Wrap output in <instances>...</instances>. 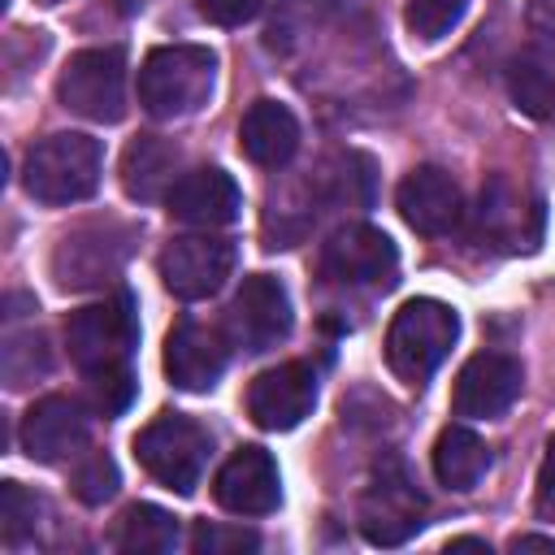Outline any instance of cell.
<instances>
[{
    "instance_id": "6da1fadb",
    "label": "cell",
    "mask_w": 555,
    "mask_h": 555,
    "mask_svg": "<svg viewBox=\"0 0 555 555\" xmlns=\"http://www.w3.org/2000/svg\"><path fill=\"white\" fill-rule=\"evenodd\" d=\"M217 87V56L199 43H169L147 52L139 69V104L156 121L191 117L208 104Z\"/></svg>"
},
{
    "instance_id": "4fadbf2b",
    "label": "cell",
    "mask_w": 555,
    "mask_h": 555,
    "mask_svg": "<svg viewBox=\"0 0 555 555\" xmlns=\"http://www.w3.org/2000/svg\"><path fill=\"white\" fill-rule=\"evenodd\" d=\"M520 360L503 356V351H481L473 356L460 377H455V395H451V408L460 416H473V421H490V416H503L516 395H520Z\"/></svg>"
},
{
    "instance_id": "5bb4252c",
    "label": "cell",
    "mask_w": 555,
    "mask_h": 555,
    "mask_svg": "<svg viewBox=\"0 0 555 555\" xmlns=\"http://www.w3.org/2000/svg\"><path fill=\"white\" fill-rule=\"evenodd\" d=\"M243 208V191L238 182L208 165V169H191L173 182L169 191V217L182 221V225H195V230H217V225H230Z\"/></svg>"
},
{
    "instance_id": "52a82bcc",
    "label": "cell",
    "mask_w": 555,
    "mask_h": 555,
    "mask_svg": "<svg viewBox=\"0 0 555 555\" xmlns=\"http://www.w3.org/2000/svg\"><path fill=\"white\" fill-rule=\"evenodd\" d=\"M234 273V243L217 238V234H178L165 251H160V278L169 286V295L178 299H208L225 286V278Z\"/></svg>"
},
{
    "instance_id": "5b68a950",
    "label": "cell",
    "mask_w": 555,
    "mask_h": 555,
    "mask_svg": "<svg viewBox=\"0 0 555 555\" xmlns=\"http://www.w3.org/2000/svg\"><path fill=\"white\" fill-rule=\"evenodd\" d=\"M134 343H139V317H134V299L130 295L78 308L65 321V347H69V360L82 373H100V369L126 364Z\"/></svg>"
},
{
    "instance_id": "30bf717a",
    "label": "cell",
    "mask_w": 555,
    "mask_h": 555,
    "mask_svg": "<svg viewBox=\"0 0 555 555\" xmlns=\"http://www.w3.org/2000/svg\"><path fill=\"white\" fill-rule=\"evenodd\" d=\"M356 525H360V533L373 546H399V542H408L425 525V499H421V490L399 468H386L364 490Z\"/></svg>"
},
{
    "instance_id": "e0dca14e",
    "label": "cell",
    "mask_w": 555,
    "mask_h": 555,
    "mask_svg": "<svg viewBox=\"0 0 555 555\" xmlns=\"http://www.w3.org/2000/svg\"><path fill=\"white\" fill-rule=\"evenodd\" d=\"M225 338L199 321H178L165 338V373L178 390H212L225 373Z\"/></svg>"
},
{
    "instance_id": "7c38bea8",
    "label": "cell",
    "mask_w": 555,
    "mask_h": 555,
    "mask_svg": "<svg viewBox=\"0 0 555 555\" xmlns=\"http://www.w3.org/2000/svg\"><path fill=\"white\" fill-rule=\"evenodd\" d=\"M212 499L234 516H269L282 503V477L264 447H238L212 477Z\"/></svg>"
},
{
    "instance_id": "ffe728a7",
    "label": "cell",
    "mask_w": 555,
    "mask_h": 555,
    "mask_svg": "<svg viewBox=\"0 0 555 555\" xmlns=\"http://www.w3.org/2000/svg\"><path fill=\"white\" fill-rule=\"evenodd\" d=\"M173 173H178V147L169 139L139 134L121 152V186L130 199H160L165 191H173L178 182Z\"/></svg>"
},
{
    "instance_id": "d4e9b609",
    "label": "cell",
    "mask_w": 555,
    "mask_h": 555,
    "mask_svg": "<svg viewBox=\"0 0 555 555\" xmlns=\"http://www.w3.org/2000/svg\"><path fill=\"white\" fill-rule=\"evenodd\" d=\"M39 512H43V503H39L22 481H4V486H0V533H4L9 546H17L22 538L35 533Z\"/></svg>"
},
{
    "instance_id": "9c48e42d",
    "label": "cell",
    "mask_w": 555,
    "mask_h": 555,
    "mask_svg": "<svg viewBox=\"0 0 555 555\" xmlns=\"http://www.w3.org/2000/svg\"><path fill=\"white\" fill-rule=\"evenodd\" d=\"M230 334L243 351H269L291 334V295L278 278L251 273L230 299Z\"/></svg>"
},
{
    "instance_id": "484cf974",
    "label": "cell",
    "mask_w": 555,
    "mask_h": 555,
    "mask_svg": "<svg viewBox=\"0 0 555 555\" xmlns=\"http://www.w3.org/2000/svg\"><path fill=\"white\" fill-rule=\"evenodd\" d=\"M464 9H468V0H408L403 22L416 39L434 43V39L451 35V26L464 17Z\"/></svg>"
},
{
    "instance_id": "836d02e7",
    "label": "cell",
    "mask_w": 555,
    "mask_h": 555,
    "mask_svg": "<svg viewBox=\"0 0 555 555\" xmlns=\"http://www.w3.org/2000/svg\"><path fill=\"white\" fill-rule=\"evenodd\" d=\"M147 0H121V13H139Z\"/></svg>"
},
{
    "instance_id": "3957f363",
    "label": "cell",
    "mask_w": 555,
    "mask_h": 555,
    "mask_svg": "<svg viewBox=\"0 0 555 555\" xmlns=\"http://www.w3.org/2000/svg\"><path fill=\"white\" fill-rule=\"evenodd\" d=\"M460 338V317L442 299H408L386 330V360L403 382H425Z\"/></svg>"
},
{
    "instance_id": "277c9868",
    "label": "cell",
    "mask_w": 555,
    "mask_h": 555,
    "mask_svg": "<svg viewBox=\"0 0 555 555\" xmlns=\"http://www.w3.org/2000/svg\"><path fill=\"white\" fill-rule=\"evenodd\" d=\"M208 451H212L208 429L195 425L191 416H178V412L156 416V421L143 425L139 438H134L139 464H143L160 486H169L173 494H191V490L199 486L204 464H208Z\"/></svg>"
},
{
    "instance_id": "1f68e13d",
    "label": "cell",
    "mask_w": 555,
    "mask_h": 555,
    "mask_svg": "<svg viewBox=\"0 0 555 555\" xmlns=\"http://www.w3.org/2000/svg\"><path fill=\"white\" fill-rule=\"evenodd\" d=\"M529 39L555 43V0H529Z\"/></svg>"
},
{
    "instance_id": "e575fe53",
    "label": "cell",
    "mask_w": 555,
    "mask_h": 555,
    "mask_svg": "<svg viewBox=\"0 0 555 555\" xmlns=\"http://www.w3.org/2000/svg\"><path fill=\"white\" fill-rule=\"evenodd\" d=\"M43 4H61V0H43Z\"/></svg>"
},
{
    "instance_id": "9a60e30c",
    "label": "cell",
    "mask_w": 555,
    "mask_h": 555,
    "mask_svg": "<svg viewBox=\"0 0 555 555\" xmlns=\"http://www.w3.org/2000/svg\"><path fill=\"white\" fill-rule=\"evenodd\" d=\"M87 447V412L65 399V395H48L39 399L26 421H22V451L35 464H61L69 455H78Z\"/></svg>"
},
{
    "instance_id": "7a4b0ae2",
    "label": "cell",
    "mask_w": 555,
    "mask_h": 555,
    "mask_svg": "<svg viewBox=\"0 0 555 555\" xmlns=\"http://www.w3.org/2000/svg\"><path fill=\"white\" fill-rule=\"evenodd\" d=\"M100 169H104L100 139L65 130V134H48L26 152L22 182H26V195L39 204H78L95 195Z\"/></svg>"
},
{
    "instance_id": "2e32d148",
    "label": "cell",
    "mask_w": 555,
    "mask_h": 555,
    "mask_svg": "<svg viewBox=\"0 0 555 555\" xmlns=\"http://www.w3.org/2000/svg\"><path fill=\"white\" fill-rule=\"evenodd\" d=\"M399 217L416 230V234H447L460 212H464V199H460V186L447 169L438 165H421L412 169L403 182H399Z\"/></svg>"
},
{
    "instance_id": "ba28073f",
    "label": "cell",
    "mask_w": 555,
    "mask_h": 555,
    "mask_svg": "<svg viewBox=\"0 0 555 555\" xmlns=\"http://www.w3.org/2000/svg\"><path fill=\"white\" fill-rule=\"evenodd\" d=\"M395 269L399 251L373 225H343L321 247V273L338 286H390Z\"/></svg>"
},
{
    "instance_id": "8992f818",
    "label": "cell",
    "mask_w": 555,
    "mask_h": 555,
    "mask_svg": "<svg viewBox=\"0 0 555 555\" xmlns=\"http://www.w3.org/2000/svg\"><path fill=\"white\" fill-rule=\"evenodd\" d=\"M56 95L69 113L87 121H121L126 117V52L121 48H82L61 69Z\"/></svg>"
},
{
    "instance_id": "603a6c76",
    "label": "cell",
    "mask_w": 555,
    "mask_h": 555,
    "mask_svg": "<svg viewBox=\"0 0 555 555\" xmlns=\"http://www.w3.org/2000/svg\"><path fill=\"white\" fill-rule=\"evenodd\" d=\"M490 468V447L468 425H447L434 442V477L447 490H473Z\"/></svg>"
},
{
    "instance_id": "d6986e66",
    "label": "cell",
    "mask_w": 555,
    "mask_h": 555,
    "mask_svg": "<svg viewBox=\"0 0 555 555\" xmlns=\"http://www.w3.org/2000/svg\"><path fill=\"white\" fill-rule=\"evenodd\" d=\"M121 256H126V243L121 238H113L104 230H78L69 238H61L52 269H56V282L61 286L78 291V286L104 282V273H113L121 264Z\"/></svg>"
},
{
    "instance_id": "83f0119b",
    "label": "cell",
    "mask_w": 555,
    "mask_h": 555,
    "mask_svg": "<svg viewBox=\"0 0 555 555\" xmlns=\"http://www.w3.org/2000/svg\"><path fill=\"white\" fill-rule=\"evenodd\" d=\"M87 390H91L95 412L117 416V412H126L130 399H134V377H130L126 364H117V369H100V373H87Z\"/></svg>"
},
{
    "instance_id": "ac0fdd59",
    "label": "cell",
    "mask_w": 555,
    "mask_h": 555,
    "mask_svg": "<svg viewBox=\"0 0 555 555\" xmlns=\"http://www.w3.org/2000/svg\"><path fill=\"white\" fill-rule=\"evenodd\" d=\"M238 147L251 165L260 169H282L295 152H299V121L286 104L278 100H256L247 113H243V126H238Z\"/></svg>"
},
{
    "instance_id": "f546056e",
    "label": "cell",
    "mask_w": 555,
    "mask_h": 555,
    "mask_svg": "<svg viewBox=\"0 0 555 555\" xmlns=\"http://www.w3.org/2000/svg\"><path fill=\"white\" fill-rule=\"evenodd\" d=\"M195 4L212 26H243L264 9V0H195Z\"/></svg>"
},
{
    "instance_id": "8fae6325",
    "label": "cell",
    "mask_w": 555,
    "mask_h": 555,
    "mask_svg": "<svg viewBox=\"0 0 555 555\" xmlns=\"http://www.w3.org/2000/svg\"><path fill=\"white\" fill-rule=\"evenodd\" d=\"M312 403H317V373L299 360L264 369L247 390V416L269 434L295 429L312 412Z\"/></svg>"
},
{
    "instance_id": "4dcf8cb0",
    "label": "cell",
    "mask_w": 555,
    "mask_h": 555,
    "mask_svg": "<svg viewBox=\"0 0 555 555\" xmlns=\"http://www.w3.org/2000/svg\"><path fill=\"white\" fill-rule=\"evenodd\" d=\"M533 503H538V516L555 520V434H551L546 455H542V468H538V494H533Z\"/></svg>"
},
{
    "instance_id": "cb8c5ba5",
    "label": "cell",
    "mask_w": 555,
    "mask_h": 555,
    "mask_svg": "<svg viewBox=\"0 0 555 555\" xmlns=\"http://www.w3.org/2000/svg\"><path fill=\"white\" fill-rule=\"evenodd\" d=\"M113 546L126 555H165L178 546V520L156 503H134L121 512L113 529Z\"/></svg>"
},
{
    "instance_id": "7402d4cb",
    "label": "cell",
    "mask_w": 555,
    "mask_h": 555,
    "mask_svg": "<svg viewBox=\"0 0 555 555\" xmlns=\"http://www.w3.org/2000/svg\"><path fill=\"white\" fill-rule=\"evenodd\" d=\"M525 221H529V225H538V221H542L538 199H529V204H525V195H520V191H512L503 178H494V182L481 191L477 225H481L490 238L507 243V247H533L538 230H525Z\"/></svg>"
},
{
    "instance_id": "d6a6232c",
    "label": "cell",
    "mask_w": 555,
    "mask_h": 555,
    "mask_svg": "<svg viewBox=\"0 0 555 555\" xmlns=\"http://www.w3.org/2000/svg\"><path fill=\"white\" fill-rule=\"evenodd\" d=\"M512 551H555V538H542V533H525V538H512Z\"/></svg>"
},
{
    "instance_id": "4316f807",
    "label": "cell",
    "mask_w": 555,
    "mask_h": 555,
    "mask_svg": "<svg viewBox=\"0 0 555 555\" xmlns=\"http://www.w3.org/2000/svg\"><path fill=\"white\" fill-rule=\"evenodd\" d=\"M191 546L195 555H243V551H256L260 538L243 525H217V520H199L195 533H191Z\"/></svg>"
},
{
    "instance_id": "f1b7e54d",
    "label": "cell",
    "mask_w": 555,
    "mask_h": 555,
    "mask_svg": "<svg viewBox=\"0 0 555 555\" xmlns=\"http://www.w3.org/2000/svg\"><path fill=\"white\" fill-rule=\"evenodd\" d=\"M74 494L82 499V503H104V499H113L117 494V464L104 455V451H95V455H87L78 468H74Z\"/></svg>"
},
{
    "instance_id": "44dd1931",
    "label": "cell",
    "mask_w": 555,
    "mask_h": 555,
    "mask_svg": "<svg viewBox=\"0 0 555 555\" xmlns=\"http://www.w3.org/2000/svg\"><path fill=\"white\" fill-rule=\"evenodd\" d=\"M507 87H512V100L520 104V113L551 121L555 117V43L529 39V48L507 69Z\"/></svg>"
}]
</instances>
